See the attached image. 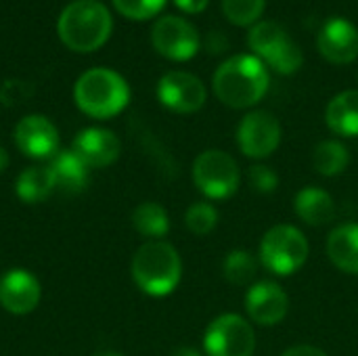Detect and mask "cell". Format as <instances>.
<instances>
[{"label":"cell","instance_id":"26","mask_svg":"<svg viewBox=\"0 0 358 356\" xmlns=\"http://www.w3.org/2000/svg\"><path fill=\"white\" fill-rule=\"evenodd\" d=\"M185 225L187 229L197 235V237H203L208 233H212L218 225V210L208 204V201H197L193 204L187 214H185Z\"/></svg>","mask_w":358,"mask_h":356},{"label":"cell","instance_id":"30","mask_svg":"<svg viewBox=\"0 0 358 356\" xmlns=\"http://www.w3.org/2000/svg\"><path fill=\"white\" fill-rule=\"evenodd\" d=\"M281 356H329L325 350L317 348V346H308V344H300V346H292L287 348Z\"/></svg>","mask_w":358,"mask_h":356},{"label":"cell","instance_id":"7","mask_svg":"<svg viewBox=\"0 0 358 356\" xmlns=\"http://www.w3.org/2000/svg\"><path fill=\"white\" fill-rule=\"evenodd\" d=\"M195 187L210 199H229L237 193L241 172L233 155L220 149H208L193 162Z\"/></svg>","mask_w":358,"mask_h":356},{"label":"cell","instance_id":"29","mask_svg":"<svg viewBox=\"0 0 358 356\" xmlns=\"http://www.w3.org/2000/svg\"><path fill=\"white\" fill-rule=\"evenodd\" d=\"M2 90H10V97L2 101L4 105H19L21 101H25V99L29 97V88H27L23 82H19V80H8V82H4Z\"/></svg>","mask_w":358,"mask_h":356},{"label":"cell","instance_id":"8","mask_svg":"<svg viewBox=\"0 0 358 356\" xmlns=\"http://www.w3.org/2000/svg\"><path fill=\"white\" fill-rule=\"evenodd\" d=\"M208 356H252L256 350V334L250 321L235 313L216 317L203 336Z\"/></svg>","mask_w":358,"mask_h":356},{"label":"cell","instance_id":"27","mask_svg":"<svg viewBox=\"0 0 358 356\" xmlns=\"http://www.w3.org/2000/svg\"><path fill=\"white\" fill-rule=\"evenodd\" d=\"M166 0H113V6L128 19L145 21L164 8Z\"/></svg>","mask_w":358,"mask_h":356},{"label":"cell","instance_id":"22","mask_svg":"<svg viewBox=\"0 0 358 356\" xmlns=\"http://www.w3.org/2000/svg\"><path fill=\"white\" fill-rule=\"evenodd\" d=\"M350 164V153L342 141H321L313 151V166L321 176H338Z\"/></svg>","mask_w":358,"mask_h":356},{"label":"cell","instance_id":"28","mask_svg":"<svg viewBox=\"0 0 358 356\" xmlns=\"http://www.w3.org/2000/svg\"><path fill=\"white\" fill-rule=\"evenodd\" d=\"M248 180H250V187L256 191V193H262V195H268V193H275L277 187H279V176L273 168L264 166V164H256L250 168L248 172Z\"/></svg>","mask_w":358,"mask_h":356},{"label":"cell","instance_id":"6","mask_svg":"<svg viewBox=\"0 0 358 356\" xmlns=\"http://www.w3.org/2000/svg\"><path fill=\"white\" fill-rule=\"evenodd\" d=\"M308 254L310 245L300 229L292 225H275L264 233L258 256L266 271L279 277H287L306 264Z\"/></svg>","mask_w":358,"mask_h":356},{"label":"cell","instance_id":"13","mask_svg":"<svg viewBox=\"0 0 358 356\" xmlns=\"http://www.w3.org/2000/svg\"><path fill=\"white\" fill-rule=\"evenodd\" d=\"M319 52L334 65H348L358 57V29L348 19H329L317 36Z\"/></svg>","mask_w":358,"mask_h":356},{"label":"cell","instance_id":"4","mask_svg":"<svg viewBox=\"0 0 358 356\" xmlns=\"http://www.w3.org/2000/svg\"><path fill=\"white\" fill-rule=\"evenodd\" d=\"M132 277L141 292L162 298L172 294L182 277V262L174 245L166 241H147L132 258Z\"/></svg>","mask_w":358,"mask_h":356},{"label":"cell","instance_id":"11","mask_svg":"<svg viewBox=\"0 0 358 356\" xmlns=\"http://www.w3.org/2000/svg\"><path fill=\"white\" fill-rule=\"evenodd\" d=\"M157 99L174 113H195L206 105L203 82L189 71H168L157 82Z\"/></svg>","mask_w":358,"mask_h":356},{"label":"cell","instance_id":"35","mask_svg":"<svg viewBox=\"0 0 358 356\" xmlns=\"http://www.w3.org/2000/svg\"><path fill=\"white\" fill-rule=\"evenodd\" d=\"M94 356H122L120 353H113V350H101V353H96Z\"/></svg>","mask_w":358,"mask_h":356},{"label":"cell","instance_id":"16","mask_svg":"<svg viewBox=\"0 0 358 356\" xmlns=\"http://www.w3.org/2000/svg\"><path fill=\"white\" fill-rule=\"evenodd\" d=\"M73 151L84 159L88 168H107L120 157L122 143L111 130L86 128L76 136Z\"/></svg>","mask_w":358,"mask_h":356},{"label":"cell","instance_id":"2","mask_svg":"<svg viewBox=\"0 0 358 356\" xmlns=\"http://www.w3.org/2000/svg\"><path fill=\"white\" fill-rule=\"evenodd\" d=\"M111 13L96 0H73L57 21L61 42L76 52H92L111 36Z\"/></svg>","mask_w":358,"mask_h":356},{"label":"cell","instance_id":"5","mask_svg":"<svg viewBox=\"0 0 358 356\" xmlns=\"http://www.w3.org/2000/svg\"><path fill=\"white\" fill-rule=\"evenodd\" d=\"M248 42L254 55L277 73H296L304 63L302 48L277 21H258L252 25Z\"/></svg>","mask_w":358,"mask_h":356},{"label":"cell","instance_id":"10","mask_svg":"<svg viewBox=\"0 0 358 356\" xmlns=\"http://www.w3.org/2000/svg\"><path fill=\"white\" fill-rule=\"evenodd\" d=\"M281 143V124L268 111H250L237 126V147L252 159H264Z\"/></svg>","mask_w":358,"mask_h":356},{"label":"cell","instance_id":"9","mask_svg":"<svg viewBox=\"0 0 358 356\" xmlns=\"http://www.w3.org/2000/svg\"><path fill=\"white\" fill-rule=\"evenodd\" d=\"M153 48L170 61H189L199 50V34L193 23L182 17L166 15L151 29Z\"/></svg>","mask_w":358,"mask_h":356},{"label":"cell","instance_id":"17","mask_svg":"<svg viewBox=\"0 0 358 356\" xmlns=\"http://www.w3.org/2000/svg\"><path fill=\"white\" fill-rule=\"evenodd\" d=\"M50 172L55 176V185L63 193H80L88 187L90 168L84 164V159L73 151H57L50 162Z\"/></svg>","mask_w":358,"mask_h":356},{"label":"cell","instance_id":"31","mask_svg":"<svg viewBox=\"0 0 358 356\" xmlns=\"http://www.w3.org/2000/svg\"><path fill=\"white\" fill-rule=\"evenodd\" d=\"M208 2H210V0H174V4H176L180 10L191 13V15H197V13L206 10Z\"/></svg>","mask_w":358,"mask_h":356},{"label":"cell","instance_id":"19","mask_svg":"<svg viewBox=\"0 0 358 356\" xmlns=\"http://www.w3.org/2000/svg\"><path fill=\"white\" fill-rule=\"evenodd\" d=\"M294 208H296V214L300 216V220L310 227H323L336 218L334 197L319 187H304L296 195Z\"/></svg>","mask_w":358,"mask_h":356},{"label":"cell","instance_id":"3","mask_svg":"<svg viewBox=\"0 0 358 356\" xmlns=\"http://www.w3.org/2000/svg\"><path fill=\"white\" fill-rule=\"evenodd\" d=\"M73 99L86 115L107 120L126 109L130 103V86L117 71L94 67L78 78Z\"/></svg>","mask_w":358,"mask_h":356},{"label":"cell","instance_id":"33","mask_svg":"<svg viewBox=\"0 0 358 356\" xmlns=\"http://www.w3.org/2000/svg\"><path fill=\"white\" fill-rule=\"evenodd\" d=\"M172 356H203L201 353H197L195 348H189V346H182V348H176Z\"/></svg>","mask_w":358,"mask_h":356},{"label":"cell","instance_id":"12","mask_svg":"<svg viewBox=\"0 0 358 356\" xmlns=\"http://www.w3.org/2000/svg\"><path fill=\"white\" fill-rule=\"evenodd\" d=\"M245 311L256 325H279L289 313V298L285 290L273 281H258L248 290Z\"/></svg>","mask_w":358,"mask_h":356},{"label":"cell","instance_id":"18","mask_svg":"<svg viewBox=\"0 0 358 356\" xmlns=\"http://www.w3.org/2000/svg\"><path fill=\"white\" fill-rule=\"evenodd\" d=\"M329 260L348 275H358V225L346 222L336 227L327 237Z\"/></svg>","mask_w":358,"mask_h":356},{"label":"cell","instance_id":"23","mask_svg":"<svg viewBox=\"0 0 358 356\" xmlns=\"http://www.w3.org/2000/svg\"><path fill=\"white\" fill-rule=\"evenodd\" d=\"M132 225L134 229L149 239H159L170 231V218L164 206L155 201H145L138 204L132 212Z\"/></svg>","mask_w":358,"mask_h":356},{"label":"cell","instance_id":"32","mask_svg":"<svg viewBox=\"0 0 358 356\" xmlns=\"http://www.w3.org/2000/svg\"><path fill=\"white\" fill-rule=\"evenodd\" d=\"M208 48H210L212 52L227 50V48H229V40H227V36H224V34H218V31H212V34L208 36Z\"/></svg>","mask_w":358,"mask_h":356},{"label":"cell","instance_id":"1","mask_svg":"<svg viewBox=\"0 0 358 356\" xmlns=\"http://www.w3.org/2000/svg\"><path fill=\"white\" fill-rule=\"evenodd\" d=\"M212 86L218 101L227 107L248 109L264 99L271 76L256 55H235L218 65Z\"/></svg>","mask_w":358,"mask_h":356},{"label":"cell","instance_id":"15","mask_svg":"<svg viewBox=\"0 0 358 356\" xmlns=\"http://www.w3.org/2000/svg\"><path fill=\"white\" fill-rule=\"evenodd\" d=\"M40 302V283L25 269H13L0 277V306L13 315H27Z\"/></svg>","mask_w":358,"mask_h":356},{"label":"cell","instance_id":"25","mask_svg":"<svg viewBox=\"0 0 358 356\" xmlns=\"http://www.w3.org/2000/svg\"><path fill=\"white\" fill-rule=\"evenodd\" d=\"M222 15L233 25H256L260 15L264 13L266 0H220Z\"/></svg>","mask_w":358,"mask_h":356},{"label":"cell","instance_id":"20","mask_svg":"<svg viewBox=\"0 0 358 356\" xmlns=\"http://www.w3.org/2000/svg\"><path fill=\"white\" fill-rule=\"evenodd\" d=\"M325 124L338 136H358V90H344L329 101Z\"/></svg>","mask_w":358,"mask_h":356},{"label":"cell","instance_id":"14","mask_svg":"<svg viewBox=\"0 0 358 356\" xmlns=\"http://www.w3.org/2000/svg\"><path fill=\"white\" fill-rule=\"evenodd\" d=\"M15 145L27 157H52L59 151V132L44 115H25L15 126Z\"/></svg>","mask_w":358,"mask_h":356},{"label":"cell","instance_id":"21","mask_svg":"<svg viewBox=\"0 0 358 356\" xmlns=\"http://www.w3.org/2000/svg\"><path fill=\"white\" fill-rule=\"evenodd\" d=\"M15 189H17V195H19L21 201L40 204L57 189V185H55V176H52L50 168L31 166V168H25L19 174Z\"/></svg>","mask_w":358,"mask_h":356},{"label":"cell","instance_id":"24","mask_svg":"<svg viewBox=\"0 0 358 356\" xmlns=\"http://www.w3.org/2000/svg\"><path fill=\"white\" fill-rule=\"evenodd\" d=\"M258 258L248 250H233L222 260V275L235 287H248L256 279Z\"/></svg>","mask_w":358,"mask_h":356},{"label":"cell","instance_id":"34","mask_svg":"<svg viewBox=\"0 0 358 356\" xmlns=\"http://www.w3.org/2000/svg\"><path fill=\"white\" fill-rule=\"evenodd\" d=\"M8 168V153L4 151V147L0 145V174Z\"/></svg>","mask_w":358,"mask_h":356}]
</instances>
